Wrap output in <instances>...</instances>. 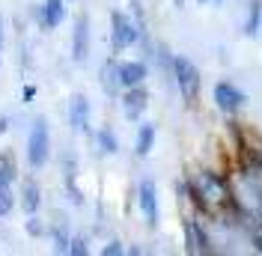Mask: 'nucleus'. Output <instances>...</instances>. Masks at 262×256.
Masks as SVG:
<instances>
[{
    "instance_id": "nucleus-1",
    "label": "nucleus",
    "mask_w": 262,
    "mask_h": 256,
    "mask_svg": "<svg viewBox=\"0 0 262 256\" xmlns=\"http://www.w3.org/2000/svg\"><path fill=\"white\" fill-rule=\"evenodd\" d=\"M188 197H191V203H196L200 211H217L227 203H232V191H229L227 179L212 173V170H200L196 176H191Z\"/></svg>"
},
{
    "instance_id": "nucleus-2",
    "label": "nucleus",
    "mask_w": 262,
    "mask_h": 256,
    "mask_svg": "<svg viewBox=\"0 0 262 256\" xmlns=\"http://www.w3.org/2000/svg\"><path fill=\"white\" fill-rule=\"evenodd\" d=\"M48 161H51V128L48 119L39 116V119H33L30 134H27V164H30V170H42Z\"/></svg>"
},
{
    "instance_id": "nucleus-3",
    "label": "nucleus",
    "mask_w": 262,
    "mask_h": 256,
    "mask_svg": "<svg viewBox=\"0 0 262 256\" xmlns=\"http://www.w3.org/2000/svg\"><path fill=\"white\" fill-rule=\"evenodd\" d=\"M146 36V30H140V24L122 12V9H114L111 12V48L119 54V51H128L131 45H137L140 39Z\"/></svg>"
},
{
    "instance_id": "nucleus-4",
    "label": "nucleus",
    "mask_w": 262,
    "mask_h": 256,
    "mask_svg": "<svg viewBox=\"0 0 262 256\" xmlns=\"http://www.w3.org/2000/svg\"><path fill=\"white\" fill-rule=\"evenodd\" d=\"M173 83H176L182 101L188 108L196 104V98H200V69L182 54H173Z\"/></svg>"
},
{
    "instance_id": "nucleus-5",
    "label": "nucleus",
    "mask_w": 262,
    "mask_h": 256,
    "mask_svg": "<svg viewBox=\"0 0 262 256\" xmlns=\"http://www.w3.org/2000/svg\"><path fill=\"white\" fill-rule=\"evenodd\" d=\"M212 98H214V108L224 111L227 116H235V113L247 104V93L238 90L232 80H217L214 90H212Z\"/></svg>"
},
{
    "instance_id": "nucleus-6",
    "label": "nucleus",
    "mask_w": 262,
    "mask_h": 256,
    "mask_svg": "<svg viewBox=\"0 0 262 256\" xmlns=\"http://www.w3.org/2000/svg\"><path fill=\"white\" fill-rule=\"evenodd\" d=\"M137 208H140V215H143V221H146L149 229H155V226H158V218H161L155 179H149V176L140 179V185H137Z\"/></svg>"
},
{
    "instance_id": "nucleus-7",
    "label": "nucleus",
    "mask_w": 262,
    "mask_h": 256,
    "mask_svg": "<svg viewBox=\"0 0 262 256\" xmlns=\"http://www.w3.org/2000/svg\"><path fill=\"white\" fill-rule=\"evenodd\" d=\"M119 108H122V116L128 122H140V116L146 113L149 108V90L140 83V87H128L119 93Z\"/></svg>"
},
{
    "instance_id": "nucleus-8",
    "label": "nucleus",
    "mask_w": 262,
    "mask_h": 256,
    "mask_svg": "<svg viewBox=\"0 0 262 256\" xmlns=\"http://www.w3.org/2000/svg\"><path fill=\"white\" fill-rule=\"evenodd\" d=\"M182 236H185V250L188 253H214L212 239H209L206 226L200 224L196 218H185L182 221Z\"/></svg>"
},
{
    "instance_id": "nucleus-9",
    "label": "nucleus",
    "mask_w": 262,
    "mask_h": 256,
    "mask_svg": "<svg viewBox=\"0 0 262 256\" xmlns=\"http://www.w3.org/2000/svg\"><path fill=\"white\" fill-rule=\"evenodd\" d=\"M116 78H119V87L122 90L140 87L149 78V66L143 60H116Z\"/></svg>"
},
{
    "instance_id": "nucleus-10",
    "label": "nucleus",
    "mask_w": 262,
    "mask_h": 256,
    "mask_svg": "<svg viewBox=\"0 0 262 256\" xmlns=\"http://www.w3.org/2000/svg\"><path fill=\"white\" fill-rule=\"evenodd\" d=\"M69 125L72 131H78V134H90V98L83 96V93H75V96L69 98Z\"/></svg>"
},
{
    "instance_id": "nucleus-11",
    "label": "nucleus",
    "mask_w": 262,
    "mask_h": 256,
    "mask_svg": "<svg viewBox=\"0 0 262 256\" xmlns=\"http://www.w3.org/2000/svg\"><path fill=\"white\" fill-rule=\"evenodd\" d=\"M90 18L86 15H78L75 18V30H72V60L78 66L86 63L90 57Z\"/></svg>"
},
{
    "instance_id": "nucleus-12",
    "label": "nucleus",
    "mask_w": 262,
    "mask_h": 256,
    "mask_svg": "<svg viewBox=\"0 0 262 256\" xmlns=\"http://www.w3.org/2000/svg\"><path fill=\"white\" fill-rule=\"evenodd\" d=\"M18 197H21V200H18V206L24 208L27 215H36V211L42 208V185H39L36 179H24Z\"/></svg>"
},
{
    "instance_id": "nucleus-13",
    "label": "nucleus",
    "mask_w": 262,
    "mask_h": 256,
    "mask_svg": "<svg viewBox=\"0 0 262 256\" xmlns=\"http://www.w3.org/2000/svg\"><path fill=\"white\" fill-rule=\"evenodd\" d=\"M66 18V0H45L39 9V24L45 30H57Z\"/></svg>"
},
{
    "instance_id": "nucleus-14",
    "label": "nucleus",
    "mask_w": 262,
    "mask_h": 256,
    "mask_svg": "<svg viewBox=\"0 0 262 256\" xmlns=\"http://www.w3.org/2000/svg\"><path fill=\"white\" fill-rule=\"evenodd\" d=\"M155 140H158V128L152 125V122H140L137 125V137H134V155L146 158L149 152L155 149Z\"/></svg>"
},
{
    "instance_id": "nucleus-15",
    "label": "nucleus",
    "mask_w": 262,
    "mask_h": 256,
    "mask_svg": "<svg viewBox=\"0 0 262 256\" xmlns=\"http://www.w3.org/2000/svg\"><path fill=\"white\" fill-rule=\"evenodd\" d=\"M259 30H262V0H250L245 24H242V33H245L247 39H256Z\"/></svg>"
},
{
    "instance_id": "nucleus-16",
    "label": "nucleus",
    "mask_w": 262,
    "mask_h": 256,
    "mask_svg": "<svg viewBox=\"0 0 262 256\" xmlns=\"http://www.w3.org/2000/svg\"><path fill=\"white\" fill-rule=\"evenodd\" d=\"M101 87H104V93L107 96H119L122 93V87H119V78H116V60H104L101 66Z\"/></svg>"
},
{
    "instance_id": "nucleus-17",
    "label": "nucleus",
    "mask_w": 262,
    "mask_h": 256,
    "mask_svg": "<svg viewBox=\"0 0 262 256\" xmlns=\"http://www.w3.org/2000/svg\"><path fill=\"white\" fill-rule=\"evenodd\" d=\"M93 137H96V146H98L101 155H116L119 152V140H116V134L111 128H98Z\"/></svg>"
},
{
    "instance_id": "nucleus-18",
    "label": "nucleus",
    "mask_w": 262,
    "mask_h": 256,
    "mask_svg": "<svg viewBox=\"0 0 262 256\" xmlns=\"http://www.w3.org/2000/svg\"><path fill=\"white\" fill-rule=\"evenodd\" d=\"M24 229H27V236H30V239H42V236H48V226H45V221L39 218V211H36V215H27Z\"/></svg>"
},
{
    "instance_id": "nucleus-19",
    "label": "nucleus",
    "mask_w": 262,
    "mask_h": 256,
    "mask_svg": "<svg viewBox=\"0 0 262 256\" xmlns=\"http://www.w3.org/2000/svg\"><path fill=\"white\" fill-rule=\"evenodd\" d=\"M15 182V164L9 155H0V188H9Z\"/></svg>"
},
{
    "instance_id": "nucleus-20",
    "label": "nucleus",
    "mask_w": 262,
    "mask_h": 256,
    "mask_svg": "<svg viewBox=\"0 0 262 256\" xmlns=\"http://www.w3.org/2000/svg\"><path fill=\"white\" fill-rule=\"evenodd\" d=\"M48 236L54 239V250H57V253H69V241H72V236L66 232L63 226L57 224L54 229H48Z\"/></svg>"
},
{
    "instance_id": "nucleus-21",
    "label": "nucleus",
    "mask_w": 262,
    "mask_h": 256,
    "mask_svg": "<svg viewBox=\"0 0 262 256\" xmlns=\"http://www.w3.org/2000/svg\"><path fill=\"white\" fill-rule=\"evenodd\" d=\"M15 208V194H12V185L9 188H0V218H9Z\"/></svg>"
},
{
    "instance_id": "nucleus-22",
    "label": "nucleus",
    "mask_w": 262,
    "mask_h": 256,
    "mask_svg": "<svg viewBox=\"0 0 262 256\" xmlns=\"http://www.w3.org/2000/svg\"><path fill=\"white\" fill-rule=\"evenodd\" d=\"M69 253L72 256H86L90 253V241L83 239V236H72V241H69Z\"/></svg>"
},
{
    "instance_id": "nucleus-23",
    "label": "nucleus",
    "mask_w": 262,
    "mask_h": 256,
    "mask_svg": "<svg viewBox=\"0 0 262 256\" xmlns=\"http://www.w3.org/2000/svg\"><path fill=\"white\" fill-rule=\"evenodd\" d=\"M125 250H128V247H125V244H122V241H119V239L107 241V244L101 247V253H104V256H122V253H125Z\"/></svg>"
},
{
    "instance_id": "nucleus-24",
    "label": "nucleus",
    "mask_w": 262,
    "mask_h": 256,
    "mask_svg": "<svg viewBox=\"0 0 262 256\" xmlns=\"http://www.w3.org/2000/svg\"><path fill=\"white\" fill-rule=\"evenodd\" d=\"M250 244H253V247L262 253V221L250 224Z\"/></svg>"
},
{
    "instance_id": "nucleus-25",
    "label": "nucleus",
    "mask_w": 262,
    "mask_h": 256,
    "mask_svg": "<svg viewBox=\"0 0 262 256\" xmlns=\"http://www.w3.org/2000/svg\"><path fill=\"white\" fill-rule=\"evenodd\" d=\"M6 131H9V116L0 113V134H6Z\"/></svg>"
},
{
    "instance_id": "nucleus-26",
    "label": "nucleus",
    "mask_w": 262,
    "mask_h": 256,
    "mask_svg": "<svg viewBox=\"0 0 262 256\" xmlns=\"http://www.w3.org/2000/svg\"><path fill=\"white\" fill-rule=\"evenodd\" d=\"M33 96H36V87H24V101H33Z\"/></svg>"
},
{
    "instance_id": "nucleus-27",
    "label": "nucleus",
    "mask_w": 262,
    "mask_h": 256,
    "mask_svg": "<svg viewBox=\"0 0 262 256\" xmlns=\"http://www.w3.org/2000/svg\"><path fill=\"white\" fill-rule=\"evenodd\" d=\"M0 63H3V15H0Z\"/></svg>"
},
{
    "instance_id": "nucleus-28",
    "label": "nucleus",
    "mask_w": 262,
    "mask_h": 256,
    "mask_svg": "<svg viewBox=\"0 0 262 256\" xmlns=\"http://www.w3.org/2000/svg\"><path fill=\"white\" fill-rule=\"evenodd\" d=\"M196 3H209V0H196Z\"/></svg>"
},
{
    "instance_id": "nucleus-29",
    "label": "nucleus",
    "mask_w": 262,
    "mask_h": 256,
    "mask_svg": "<svg viewBox=\"0 0 262 256\" xmlns=\"http://www.w3.org/2000/svg\"><path fill=\"white\" fill-rule=\"evenodd\" d=\"M214 3H224V0H214Z\"/></svg>"
},
{
    "instance_id": "nucleus-30",
    "label": "nucleus",
    "mask_w": 262,
    "mask_h": 256,
    "mask_svg": "<svg viewBox=\"0 0 262 256\" xmlns=\"http://www.w3.org/2000/svg\"><path fill=\"white\" fill-rule=\"evenodd\" d=\"M131 3H134V0H131Z\"/></svg>"
}]
</instances>
